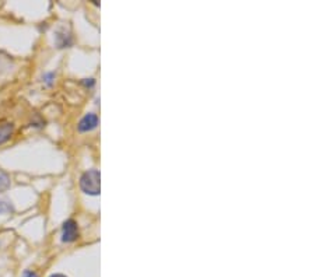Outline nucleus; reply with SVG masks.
Here are the masks:
<instances>
[{
    "label": "nucleus",
    "mask_w": 315,
    "mask_h": 277,
    "mask_svg": "<svg viewBox=\"0 0 315 277\" xmlns=\"http://www.w3.org/2000/svg\"><path fill=\"white\" fill-rule=\"evenodd\" d=\"M80 186L87 195H100V172L97 170H89L84 172L80 178Z\"/></svg>",
    "instance_id": "obj_1"
},
{
    "label": "nucleus",
    "mask_w": 315,
    "mask_h": 277,
    "mask_svg": "<svg viewBox=\"0 0 315 277\" xmlns=\"http://www.w3.org/2000/svg\"><path fill=\"white\" fill-rule=\"evenodd\" d=\"M79 238V227L75 220H66L62 227V241L73 242Z\"/></svg>",
    "instance_id": "obj_2"
},
{
    "label": "nucleus",
    "mask_w": 315,
    "mask_h": 277,
    "mask_svg": "<svg viewBox=\"0 0 315 277\" xmlns=\"http://www.w3.org/2000/svg\"><path fill=\"white\" fill-rule=\"evenodd\" d=\"M98 125V116L95 114H87L79 122V132H90Z\"/></svg>",
    "instance_id": "obj_3"
},
{
    "label": "nucleus",
    "mask_w": 315,
    "mask_h": 277,
    "mask_svg": "<svg viewBox=\"0 0 315 277\" xmlns=\"http://www.w3.org/2000/svg\"><path fill=\"white\" fill-rule=\"evenodd\" d=\"M11 133H13V125H10V123L1 125L0 126V144L7 141L10 136H11Z\"/></svg>",
    "instance_id": "obj_4"
},
{
    "label": "nucleus",
    "mask_w": 315,
    "mask_h": 277,
    "mask_svg": "<svg viewBox=\"0 0 315 277\" xmlns=\"http://www.w3.org/2000/svg\"><path fill=\"white\" fill-rule=\"evenodd\" d=\"M56 44H58L59 48H66V46H69L72 44V38H70L69 34L59 33L56 35Z\"/></svg>",
    "instance_id": "obj_5"
},
{
    "label": "nucleus",
    "mask_w": 315,
    "mask_h": 277,
    "mask_svg": "<svg viewBox=\"0 0 315 277\" xmlns=\"http://www.w3.org/2000/svg\"><path fill=\"white\" fill-rule=\"evenodd\" d=\"M10 185H11V180H10L8 174L0 170V192L7 190L8 187H10Z\"/></svg>",
    "instance_id": "obj_6"
},
{
    "label": "nucleus",
    "mask_w": 315,
    "mask_h": 277,
    "mask_svg": "<svg viewBox=\"0 0 315 277\" xmlns=\"http://www.w3.org/2000/svg\"><path fill=\"white\" fill-rule=\"evenodd\" d=\"M14 210L13 204L10 203L6 199H0V214H7Z\"/></svg>",
    "instance_id": "obj_7"
},
{
    "label": "nucleus",
    "mask_w": 315,
    "mask_h": 277,
    "mask_svg": "<svg viewBox=\"0 0 315 277\" xmlns=\"http://www.w3.org/2000/svg\"><path fill=\"white\" fill-rule=\"evenodd\" d=\"M23 277H38V275L33 272V270H25L24 273H23Z\"/></svg>",
    "instance_id": "obj_8"
},
{
    "label": "nucleus",
    "mask_w": 315,
    "mask_h": 277,
    "mask_svg": "<svg viewBox=\"0 0 315 277\" xmlns=\"http://www.w3.org/2000/svg\"><path fill=\"white\" fill-rule=\"evenodd\" d=\"M53 77H55V74L53 73H49V74H45V77H44V79H45V82L48 83V84H52V80H53Z\"/></svg>",
    "instance_id": "obj_9"
},
{
    "label": "nucleus",
    "mask_w": 315,
    "mask_h": 277,
    "mask_svg": "<svg viewBox=\"0 0 315 277\" xmlns=\"http://www.w3.org/2000/svg\"><path fill=\"white\" fill-rule=\"evenodd\" d=\"M84 84H86V86H90V87H92V86H94V80H92V79H86V80H84Z\"/></svg>",
    "instance_id": "obj_10"
},
{
    "label": "nucleus",
    "mask_w": 315,
    "mask_h": 277,
    "mask_svg": "<svg viewBox=\"0 0 315 277\" xmlns=\"http://www.w3.org/2000/svg\"><path fill=\"white\" fill-rule=\"evenodd\" d=\"M50 277H66L65 275H60V273H56V275H52Z\"/></svg>",
    "instance_id": "obj_11"
}]
</instances>
